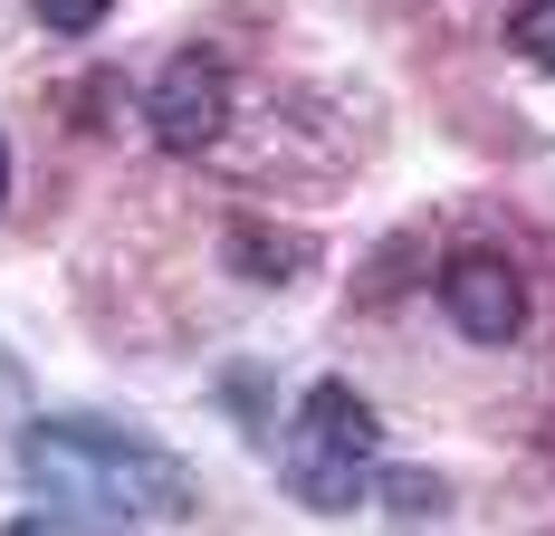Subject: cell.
Instances as JSON below:
<instances>
[{"label": "cell", "mask_w": 555, "mask_h": 536, "mask_svg": "<svg viewBox=\"0 0 555 536\" xmlns=\"http://www.w3.org/2000/svg\"><path fill=\"white\" fill-rule=\"evenodd\" d=\"M20 470L39 498H57L77 536H144V518H182L192 508V480L182 460L134 441L115 422H87V412H57V422L20 431Z\"/></svg>", "instance_id": "cell-1"}, {"label": "cell", "mask_w": 555, "mask_h": 536, "mask_svg": "<svg viewBox=\"0 0 555 536\" xmlns=\"http://www.w3.org/2000/svg\"><path fill=\"white\" fill-rule=\"evenodd\" d=\"M374 450H384L374 403H364L354 383L326 374V383H307V403H297V422H287L278 470H287V488H297L317 518H345V508L374 498Z\"/></svg>", "instance_id": "cell-2"}, {"label": "cell", "mask_w": 555, "mask_h": 536, "mask_svg": "<svg viewBox=\"0 0 555 536\" xmlns=\"http://www.w3.org/2000/svg\"><path fill=\"white\" fill-rule=\"evenodd\" d=\"M144 125H154L164 154H211L221 125H230V67H221V58H202V49H182L164 77H154Z\"/></svg>", "instance_id": "cell-3"}, {"label": "cell", "mask_w": 555, "mask_h": 536, "mask_svg": "<svg viewBox=\"0 0 555 536\" xmlns=\"http://www.w3.org/2000/svg\"><path fill=\"white\" fill-rule=\"evenodd\" d=\"M441 307H450V326H460L469 345H507V335L527 326V278H517L507 250H460V259L441 268Z\"/></svg>", "instance_id": "cell-4"}, {"label": "cell", "mask_w": 555, "mask_h": 536, "mask_svg": "<svg viewBox=\"0 0 555 536\" xmlns=\"http://www.w3.org/2000/svg\"><path fill=\"white\" fill-rule=\"evenodd\" d=\"M230 268H240V278H259V288H287V278H297V268L317 259V240H307V230H269V220H230Z\"/></svg>", "instance_id": "cell-5"}, {"label": "cell", "mask_w": 555, "mask_h": 536, "mask_svg": "<svg viewBox=\"0 0 555 536\" xmlns=\"http://www.w3.org/2000/svg\"><path fill=\"white\" fill-rule=\"evenodd\" d=\"M374 498H392L402 518H441V498H450V488L431 480V470H374Z\"/></svg>", "instance_id": "cell-6"}, {"label": "cell", "mask_w": 555, "mask_h": 536, "mask_svg": "<svg viewBox=\"0 0 555 536\" xmlns=\"http://www.w3.org/2000/svg\"><path fill=\"white\" fill-rule=\"evenodd\" d=\"M507 49L527 58V67H555V0H517V20H507Z\"/></svg>", "instance_id": "cell-7"}, {"label": "cell", "mask_w": 555, "mask_h": 536, "mask_svg": "<svg viewBox=\"0 0 555 536\" xmlns=\"http://www.w3.org/2000/svg\"><path fill=\"white\" fill-rule=\"evenodd\" d=\"M29 10H39V29H57V39H87L115 0H29Z\"/></svg>", "instance_id": "cell-8"}, {"label": "cell", "mask_w": 555, "mask_h": 536, "mask_svg": "<svg viewBox=\"0 0 555 536\" xmlns=\"http://www.w3.org/2000/svg\"><path fill=\"white\" fill-rule=\"evenodd\" d=\"M0 202H10V144H0Z\"/></svg>", "instance_id": "cell-9"}, {"label": "cell", "mask_w": 555, "mask_h": 536, "mask_svg": "<svg viewBox=\"0 0 555 536\" xmlns=\"http://www.w3.org/2000/svg\"><path fill=\"white\" fill-rule=\"evenodd\" d=\"M546 470H555V422H546Z\"/></svg>", "instance_id": "cell-10"}, {"label": "cell", "mask_w": 555, "mask_h": 536, "mask_svg": "<svg viewBox=\"0 0 555 536\" xmlns=\"http://www.w3.org/2000/svg\"><path fill=\"white\" fill-rule=\"evenodd\" d=\"M546 536H555V527H546Z\"/></svg>", "instance_id": "cell-11"}]
</instances>
